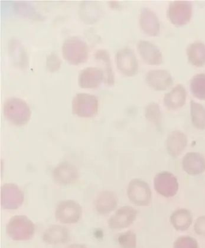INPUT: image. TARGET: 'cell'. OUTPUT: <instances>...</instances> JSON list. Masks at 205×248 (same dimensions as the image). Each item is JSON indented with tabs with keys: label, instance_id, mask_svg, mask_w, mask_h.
<instances>
[{
	"label": "cell",
	"instance_id": "6da1fadb",
	"mask_svg": "<svg viewBox=\"0 0 205 248\" xmlns=\"http://www.w3.org/2000/svg\"><path fill=\"white\" fill-rule=\"evenodd\" d=\"M4 114L11 123L17 126H23L31 119V110L26 101L13 97L5 102Z\"/></svg>",
	"mask_w": 205,
	"mask_h": 248
},
{
	"label": "cell",
	"instance_id": "7a4b0ae2",
	"mask_svg": "<svg viewBox=\"0 0 205 248\" xmlns=\"http://www.w3.org/2000/svg\"><path fill=\"white\" fill-rule=\"evenodd\" d=\"M62 54L67 63L72 65H79L87 61L88 47L84 40L80 37H69L62 46Z\"/></svg>",
	"mask_w": 205,
	"mask_h": 248
},
{
	"label": "cell",
	"instance_id": "3957f363",
	"mask_svg": "<svg viewBox=\"0 0 205 248\" xmlns=\"http://www.w3.org/2000/svg\"><path fill=\"white\" fill-rule=\"evenodd\" d=\"M35 225L26 216L17 215L11 218L6 226L8 236L14 241H23L33 238Z\"/></svg>",
	"mask_w": 205,
	"mask_h": 248
},
{
	"label": "cell",
	"instance_id": "277c9868",
	"mask_svg": "<svg viewBox=\"0 0 205 248\" xmlns=\"http://www.w3.org/2000/svg\"><path fill=\"white\" fill-rule=\"evenodd\" d=\"M98 98L91 94L78 93L72 100V113L79 117H93L98 112Z\"/></svg>",
	"mask_w": 205,
	"mask_h": 248
},
{
	"label": "cell",
	"instance_id": "5b68a950",
	"mask_svg": "<svg viewBox=\"0 0 205 248\" xmlns=\"http://www.w3.org/2000/svg\"><path fill=\"white\" fill-rule=\"evenodd\" d=\"M129 201L135 205L147 206L152 201V191L146 182L140 179H133L127 188Z\"/></svg>",
	"mask_w": 205,
	"mask_h": 248
},
{
	"label": "cell",
	"instance_id": "8992f818",
	"mask_svg": "<svg viewBox=\"0 0 205 248\" xmlns=\"http://www.w3.org/2000/svg\"><path fill=\"white\" fill-rule=\"evenodd\" d=\"M192 5L187 1H176L169 4L167 16L172 24L176 27L185 26L192 16Z\"/></svg>",
	"mask_w": 205,
	"mask_h": 248
},
{
	"label": "cell",
	"instance_id": "52a82bcc",
	"mask_svg": "<svg viewBox=\"0 0 205 248\" xmlns=\"http://www.w3.org/2000/svg\"><path fill=\"white\" fill-rule=\"evenodd\" d=\"M82 214L81 206L72 200L61 202L55 212L56 219L64 224H73L79 222Z\"/></svg>",
	"mask_w": 205,
	"mask_h": 248
},
{
	"label": "cell",
	"instance_id": "ba28073f",
	"mask_svg": "<svg viewBox=\"0 0 205 248\" xmlns=\"http://www.w3.org/2000/svg\"><path fill=\"white\" fill-rule=\"evenodd\" d=\"M24 193L17 185L6 183L1 188V205L2 209L16 210L22 205Z\"/></svg>",
	"mask_w": 205,
	"mask_h": 248
},
{
	"label": "cell",
	"instance_id": "9c48e42d",
	"mask_svg": "<svg viewBox=\"0 0 205 248\" xmlns=\"http://www.w3.org/2000/svg\"><path fill=\"white\" fill-rule=\"evenodd\" d=\"M115 59L118 69L125 76L134 77L138 72V61L130 48L125 47L118 50Z\"/></svg>",
	"mask_w": 205,
	"mask_h": 248
},
{
	"label": "cell",
	"instance_id": "30bf717a",
	"mask_svg": "<svg viewBox=\"0 0 205 248\" xmlns=\"http://www.w3.org/2000/svg\"><path fill=\"white\" fill-rule=\"evenodd\" d=\"M154 186L156 191L165 198H172L179 190L177 178L171 172L163 171L158 174L154 179Z\"/></svg>",
	"mask_w": 205,
	"mask_h": 248
},
{
	"label": "cell",
	"instance_id": "8fae6325",
	"mask_svg": "<svg viewBox=\"0 0 205 248\" xmlns=\"http://www.w3.org/2000/svg\"><path fill=\"white\" fill-rule=\"evenodd\" d=\"M137 211L131 206H123L110 218L109 226L112 229L128 228L136 220Z\"/></svg>",
	"mask_w": 205,
	"mask_h": 248
},
{
	"label": "cell",
	"instance_id": "7c38bea8",
	"mask_svg": "<svg viewBox=\"0 0 205 248\" xmlns=\"http://www.w3.org/2000/svg\"><path fill=\"white\" fill-rule=\"evenodd\" d=\"M105 81L103 70L95 67H89L82 70L78 77V84L83 89L98 88Z\"/></svg>",
	"mask_w": 205,
	"mask_h": 248
},
{
	"label": "cell",
	"instance_id": "4fadbf2b",
	"mask_svg": "<svg viewBox=\"0 0 205 248\" xmlns=\"http://www.w3.org/2000/svg\"><path fill=\"white\" fill-rule=\"evenodd\" d=\"M52 176L58 184L68 185L77 181L78 171L76 167L65 161L58 164L54 169Z\"/></svg>",
	"mask_w": 205,
	"mask_h": 248
},
{
	"label": "cell",
	"instance_id": "5bb4252c",
	"mask_svg": "<svg viewBox=\"0 0 205 248\" xmlns=\"http://www.w3.org/2000/svg\"><path fill=\"white\" fill-rule=\"evenodd\" d=\"M137 50L143 61L150 65H160L163 63V55L159 48L146 40H140Z\"/></svg>",
	"mask_w": 205,
	"mask_h": 248
},
{
	"label": "cell",
	"instance_id": "9a60e30c",
	"mask_svg": "<svg viewBox=\"0 0 205 248\" xmlns=\"http://www.w3.org/2000/svg\"><path fill=\"white\" fill-rule=\"evenodd\" d=\"M148 86L156 91H165L173 85L172 75L166 70H153L147 73L145 77Z\"/></svg>",
	"mask_w": 205,
	"mask_h": 248
},
{
	"label": "cell",
	"instance_id": "2e32d148",
	"mask_svg": "<svg viewBox=\"0 0 205 248\" xmlns=\"http://www.w3.org/2000/svg\"><path fill=\"white\" fill-rule=\"evenodd\" d=\"M140 25L142 31L151 37L158 36L160 31V24L157 15L148 8H143L140 16Z\"/></svg>",
	"mask_w": 205,
	"mask_h": 248
},
{
	"label": "cell",
	"instance_id": "e0dca14e",
	"mask_svg": "<svg viewBox=\"0 0 205 248\" xmlns=\"http://www.w3.org/2000/svg\"><path fill=\"white\" fill-rule=\"evenodd\" d=\"M9 53L13 65L25 69L29 65V58L25 48L19 40L11 39L9 43Z\"/></svg>",
	"mask_w": 205,
	"mask_h": 248
},
{
	"label": "cell",
	"instance_id": "ac0fdd59",
	"mask_svg": "<svg viewBox=\"0 0 205 248\" xmlns=\"http://www.w3.org/2000/svg\"><path fill=\"white\" fill-rule=\"evenodd\" d=\"M187 145V137L180 131L172 132L166 140L167 152L173 158H177L181 155Z\"/></svg>",
	"mask_w": 205,
	"mask_h": 248
},
{
	"label": "cell",
	"instance_id": "d6986e66",
	"mask_svg": "<svg viewBox=\"0 0 205 248\" xmlns=\"http://www.w3.org/2000/svg\"><path fill=\"white\" fill-rule=\"evenodd\" d=\"M182 166L189 174H200L205 171V158L200 153H189L183 159Z\"/></svg>",
	"mask_w": 205,
	"mask_h": 248
},
{
	"label": "cell",
	"instance_id": "ffe728a7",
	"mask_svg": "<svg viewBox=\"0 0 205 248\" xmlns=\"http://www.w3.org/2000/svg\"><path fill=\"white\" fill-rule=\"evenodd\" d=\"M102 9L98 2L85 1L80 4L79 15L80 19L86 24H94L98 21L102 16Z\"/></svg>",
	"mask_w": 205,
	"mask_h": 248
},
{
	"label": "cell",
	"instance_id": "44dd1931",
	"mask_svg": "<svg viewBox=\"0 0 205 248\" xmlns=\"http://www.w3.org/2000/svg\"><path fill=\"white\" fill-rule=\"evenodd\" d=\"M118 199L112 191H103L99 194L95 201L96 211L101 215H107L117 206Z\"/></svg>",
	"mask_w": 205,
	"mask_h": 248
},
{
	"label": "cell",
	"instance_id": "7402d4cb",
	"mask_svg": "<svg viewBox=\"0 0 205 248\" xmlns=\"http://www.w3.org/2000/svg\"><path fill=\"white\" fill-rule=\"evenodd\" d=\"M186 97L187 93L184 86L177 85L164 96V103L169 109H178L184 106Z\"/></svg>",
	"mask_w": 205,
	"mask_h": 248
},
{
	"label": "cell",
	"instance_id": "603a6c76",
	"mask_svg": "<svg viewBox=\"0 0 205 248\" xmlns=\"http://www.w3.org/2000/svg\"><path fill=\"white\" fill-rule=\"evenodd\" d=\"M69 238L67 228L60 225H53L45 231L43 240L48 245H58L66 243Z\"/></svg>",
	"mask_w": 205,
	"mask_h": 248
},
{
	"label": "cell",
	"instance_id": "cb8c5ba5",
	"mask_svg": "<svg viewBox=\"0 0 205 248\" xmlns=\"http://www.w3.org/2000/svg\"><path fill=\"white\" fill-rule=\"evenodd\" d=\"M188 61L193 66L201 67L205 66V44L202 42L191 43L187 48Z\"/></svg>",
	"mask_w": 205,
	"mask_h": 248
},
{
	"label": "cell",
	"instance_id": "d4e9b609",
	"mask_svg": "<svg viewBox=\"0 0 205 248\" xmlns=\"http://www.w3.org/2000/svg\"><path fill=\"white\" fill-rule=\"evenodd\" d=\"M193 217L189 210L180 209L173 213L171 217L172 225L179 231L188 230L192 223Z\"/></svg>",
	"mask_w": 205,
	"mask_h": 248
},
{
	"label": "cell",
	"instance_id": "484cf974",
	"mask_svg": "<svg viewBox=\"0 0 205 248\" xmlns=\"http://www.w3.org/2000/svg\"><path fill=\"white\" fill-rule=\"evenodd\" d=\"M95 58L97 61H101L103 63L105 82L109 86L114 85L115 77L109 52L105 49L98 50L95 53Z\"/></svg>",
	"mask_w": 205,
	"mask_h": 248
},
{
	"label": "cell",
	"instance_id": "4316f807",
	"mask_svg": "<svg viewBox=\"0 0 205 248\" xmlns=\"http://www.w3.org/2000/svg\"><path fill=\"white\" fill-rule=\"evenodd\" d=\"M191 122L195 127L201 130L205 129V108L193 101L190 102Z\"/></svg>",
	"mask_w": 205,
	"mask_h": 248
},
{
	"label": "cell",
	"instance_id": "83f0119b",
	"mask_svg": "<svg viewBox=\"0 0 205 248\" xmlns=\"http://www.w3.org/2000/svg\"><path fill=\"white\" fill-rule=\"evenodd\" d=\"M190 90L191 94L196 98L205 100V74H199L192 78Z\"/></svg>",
	"mask_w": 205,
	"mask_h": 248
},
{
	"label": "cell",
	"instance_id": "f1b7e54d",
	"mask_svg": "<svg viewBox=\"0 0 205 248\" xmlns=\"http://www.w3.org/2000/svg\"><path fill=\"white\" fill-rule=\"evenodd\" d=\"M14 9L15 12L18 15L23 16L24 17L29 18V19L42 21L44 20V17L37 12L36 9L31 5L25 2H17L15 4Z\"/></svg>",
	"mask_w": 205,
	"mask_h": 248
},
{
	"label": "cell",
	"instance_id": "f546056e",
	"mask_svg": "<svg viewBox=\"0 0 205 248\" xmlns=\"http://www.w3.org/2000/svg\"><path fill=\"white\" fill-rule=\"evenodd\" d=\"M145 117L150 122L156 125H160L162 118L159 105L155 102H151L145 109Z\"/></svg>",
	"mask_w": 205,
	"mask_h": 248
},
{
	"label": "cell",
	"instance_id": "4dcf8cb0",
	"mask_svg": "<svg viewBox=\"0 0 205 248\" xmlns=\"http://www.w3.org/2000/svg\"><path fill=\"white\" fill-rule=\"evenodd\" d=\"M118 242L122 248H136V234L133 231H126L120 234Z\"/></svg>",
	"mask_w": 205,
	"mask_h": 248
},
{
	"label": "cell",
	"instance_id": "1f68e13d",
	"mask_svg": "<svg viewBox=\"0 0 205 248\" xmlns=\"http://www.w3.org/2000/svg\"><path fill=\"white\" fill-rule=\"evenodd\" d=\"M173 248H199L198 242L190 236H181L174 244Z\"/></svg>",
	"mask_w": 205,
	"mask_h": 248
},
{
	"label": "cell",
	"instance_id": "d6a6232c",
	"mask_svg": "<svg viewBox=\"0 0 205 248\" xmlns=\"http://www.w3.org/2000/svg\"><path fill=\"white\" fill-rule=\"evenodd\" d=\"M62 61L55 53H50L47 58L46 66L47 71L50 73L58 71L61 68Z\"/></svg>",
	"mask_w": 205,
	"mask_h": 248
},
{
	"label": "cell",
	"instance_id": "836d02e7",
	"mask_svg": "<svg viewBox=\"0 0 205 248\" xmlns=\"http://www.w3.org/2000/svg\"><path fill=\"white\" fill-rule=\"evenodd\" d=\"M194 228L195 232L199 235H205V216L197 219Z\"/></svg>",
	"mask_w": 205,
	"mask_h": 248
},
{
	"label": "cell",
	"instance_id": "e575fe53",
	"mask_svg": "<svg viewBox=\"0 0 205 248\" xmlns=\"http://www.w3.org/2000/svg\"><path fill=\"white\" fill-rule=\"evenodd\" d=\"M110 7L112 8V9H117L120 8V5L118 2L111 1L110 2Z\"/></svg>",
	"mask_w": 205,
	"mask_h": 248
},
{
	"label": "cell",
	"instance_id": "d590c367",
	"mask_svg": "<svg viewBox=\"0 0 205 248\" xmlns=\"http://www.w3.org/2000/svg\"><path fill=\"white\" fill-rule=\"evenodd\" d=\"M66 248H87L85 245L81 244H74L69 245V247H67Z\"/></svg>",
	"mask_w": 205,
	"mask_h": 248
}]
</instances>
